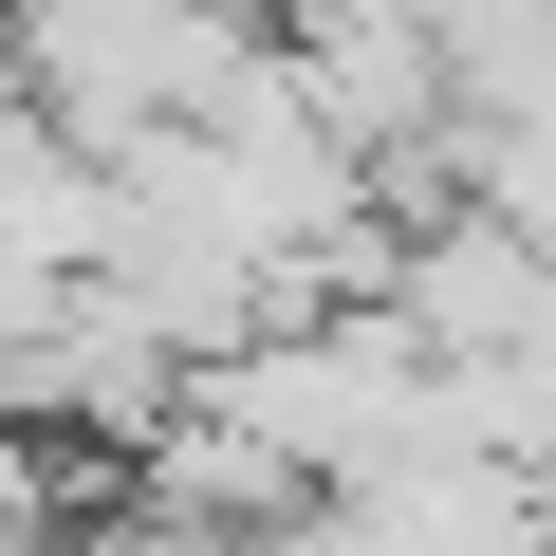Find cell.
Here are the masks:
<instances>
[{"instance_id":"obj_1","label":"cell","mask_w":556,"mask_h":556,"mask_svg":"<svg viewBox=\"0 0 556 556\" xmlns=\"http://www.w3.org/2000/svg\"><path fill=\"white\" fill-rule=\"evenodd\" d=\"M260 56L278 38L241 0H20V20H0V93L38 130H75L93 167L149 149V130H186V112H223Z\"/></svg>"},{"instance_id":"obj_2","label":"cell","mask_w":556,"mask_h":556,"mask_svg":"<svg viewBox=\"0 0 556 556\" xmlns=\"http://www.w3.org/2000/svg\"><path fill=\"white\" fill-rule=\"evenodd\" d=\"M0 20H20V0H0Z\"/></svg>"}]
</instances>
